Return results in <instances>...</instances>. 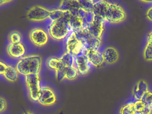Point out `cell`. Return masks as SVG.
<instances>
[{
  "mask_svg": "<svg viewBox=\"0 0 152 114\" xmlns=\"http://www.w3.org/2000/svg\"><path fill=\"white\" fill-rule=\"evenodd\" d=\"M93 12L96 16L102 18L105 21L118 23L123 21L126 14L121 6L106 1H95Z\"/></svg>",
  "mask_w": 152,
  "mask_h": 114,
  "instance_id": "cell-1",
  "label": "cell"
},
{
  "mask_svg": "<svg viewBox=\"0 0 152 114\" xmlns=\"http://www.w3.org/2000/svg\"><path fill=\"white\" fill-rule=\"evenodd\" d=\"M42 63V58L39 55L32 54L20 59L16 68L18 73L25 76L31 74L40 75Z\"/></svg>",
  "mask_w": 152,
  "mask_h": 114,
  "instance_id": "cell-2",
  "label": "cell"
},
{
  "mask_svg": "<svg viewBox=\"0 0 152 114\" xmlns=\"http://www.w3.org/2000/svg\"><path fill=\"white\" fill-rule=\"evenodd\" d=\"M66 16L50 22L48 28V33L52 39L58 41L63 40L71 33Z\"/></svg>",
  "mask_w": 152,
  "mask_h": 114,
  "instance_id": "cell-3",
  "label": "cell"
},
{
  "mask_svg": "<svg viewBox=\"0 0 152 114\" xmlns=\"http://www.w3.org/2000/svg\"><path fill=\"white\" fill-rule=\"evenodd\" d=\"M25 80L29 98L32 101L38 102L42 87L40 75H27L25 76Z\"/></svg>",
  "mask_w": 152,
  "mask_h": 114,
  "instance_id": "cell-4",
  "label": "cell"
},
{
  "mask_svg": "<svg viewBox=\"0 0 152 114\" xmlns=\"http://www.w3.org/2000/svg\"><path fill=\"white\" fill-rule=\"evenodd\" d=\"M66 52L74 56L81 54H86L88 51L82 42L78 38L75 32L70 33L66 41Z\"/></svg>",
  "mask_w": 152,
  "mask_h": 114,
  "instance_id": "cell-5",
  "label": "cell"
},
{
  "mask_svg": "<svg viewBox=\"0 0 152 114\" xmlns=\"http://www.w3.org/2000/svg\"><path fill=\"white\" fill-rule=\"evenodd\" d=\"M79 40L83 44L87 50H98L100 46L101 38H96L91 35L87 28L75 32Z\"/></svg>",
  "mask_w": 152,
  "mask_h": 114,
  "instance_id": "cell-6",
  "label": "cell"
},
{
  "mask_svg": "<svg viewBox=\"0 0 152 114\" xmlns=\"http://www.w3.org/2000/svg\"><path fill=\"white\" fill-rule=\"evenodd\" d=\"M50 11L42 5H36L31 7L26 12V18L32 21H42L49 19Z\"/></svg>",
  "mask_w": 152,
  "mask_h": 114,
  "instance_id": "cell-7",
  "label": "cell"
},
{
  "mask_svg": "<svg viewBox=\"0 0 152 114\" xmlns=\"http://www.w3.org/2000/svg\"><path fill=\"white\" fill-rule=\"evenodd\" d=\"M29 38L31 42L37 47L44 46L48 43L49 35L46 30L39 27L34 28L29 33Z\"/></svg>",
  "mask_w": 152,
  "mask_h": 114,
  "instance_id": "cell-8",
  "label": "cell"
},
{
  "mask_svg": "<svg viewBox=\"0 0 152 114\" xmlns=\"http://www.w3.org/2000/svg\"><path fill=\"white\" fill-rule=\"evenodd\" d=\"M57 101V96L53 89L47 86H42L38 102L42 106H52Z\"/></svg>",
  "mask_w": 152,
  "mask_h": 114,
  "instance_id": "cell-9",
  "label": "cell"
},
{
  "mask_svg": "<svg viewBox=\"0 0 152 114\" xmlns=\"http://www.w3.org/2000/svg\"><path fill=\"white\" fill-rule=\"evenodd\" d=\"M104 22L102 18L95 15L94 20L88 25L87 29L91 35L96 38H101L104 31Z\"/></svg>",
  "mask_w": 152,
  "mask_h": 114,
  "instance_id": "cell-10",
  "label": "cell"
},
{
  "mask_svg": "<svg viewBox=\"0 0 152 114\" xmlns=\"http://www.w3.org/2000/svg\"><path fill=\"white\" fill-rule=\"evenodd\" d=\"M75 64L81 75H85L89 73L91 68V64L88 58L84 54L75 56Z\"/></svg>",
  "mask_w": 152,
  "mask_h": 114,
  "instance_id": "cell-11",
  "label": "cell"
},
{
  "mask_svg": "<svg viewBox=\"0 0 152 114\" xmlns=\"http://www.w3.org/2000/svg\"><path fill=\"white\" fill-rule=\"evenodd\" d=\"M71 33L77 32L84 28H87L84 19L78 16L70 13L66 17Z\"/></svg>",
  "mask_w": 152,
  "mask_h": 114,
  "instance_id": "cell-12",
  "label": "cell"
},
{
  "mask_svg": "<svg viewBox=\"0 0 152 114\" xmlns=\"http://www.w3.org/2000/svg\"><path fill=\"white\" fill-rule=\"evenodd\" d=\"M7 52L11 58L21 59L25 54V47L22 43H10L7 47Z\"/></svg>",
  "mask_w": 152,
  "mask_h": 114,
  "instance_id": "cell-13",
  "label": "cell"
},
{
  "mask_svg": "<svg viewBox=\"0 0 152 114\" xmlns=\"http://www.w3.org/2000/svg\"><path fill=\"white\" fill-rule=\"evenodd\" d=\"M79 0H66L62 1L59 4V9L69 11L72 15L78 16L81 9Z\"/></svg>",
  "mask_w": 152,
  "mask_h": 114,
  "instance_id": "cell-14",
  "label": "cell"
},
{
  "mask_svg": "<svg viewBox=\"0 0 152 114\" xmlns=\"http://www.w3.org/2000/svg\"><path fill=\"white\" fill-rule=\"evenodd\" d=\"M148 91H149L148 83L145 80L140 79L134 86L132 92L133 97L136 100H142L144 95Z\"/></svg>",
  "mask_w": 152,
  "mask_h": 114,
  "instance_id": "cell-15",
  "label": "cell"
},
{
  "mask_svg": "<svg viewBox=\"0 0 152 114\" xmlns=\"http://www.w3.org/2000/svg\"><path fill=\"white\" fill-rule=\"evenodd\" d=\"M85 55L88 58L90 64L94 66H99L105 62L103 53L99 52L98 50H88Z\"/></svg>",
  "mask_w": 152,
  "mask_h": 114,
  "instance_id": "cell-16",
  "label": "cell"
},
{
  "mask_svg": "<svg viewBox=\"0 0 152 114\" xmlns=\"http://www.w3.org/2000/svg\"><path fill=\"white\" fill-rule=\"evenodd\" d=\"M102 53L104 61L107 64H114L117 62L119 58V52L115 48L112 46L106 48Z\"/></svg>",
  "mask_w": 152,
  "mask_h": 114,
  "instance_id": "cell-17",
  "label": "cell"
},
{
  "mask_svg": "<svg viewBox=\"0 0 152 114\" xmlns=\"http://www.w3.org/2000/svg\"><path fill=\"white\" fill-rule=\"evenodd\" d=\"M47 65L48 68L56 72L62 70L65 68L60 58L54 56L48 58Z\"/></svg>",
  "mask_w": 152,
  "mask_h": 114,
  "instance_id": "cell-18",
  "label": "cell"
},
{
  "mask_svg": "<svg viewBox=\"0 0 152 114\" xmlns=\"http://www.w3.org/2000/svg\"><path fill=\"white\" fill-rule=\"evenodd\" d=\"M134 108L137 114H152V107L146 104L141 100L133 102Z\"/></svg>",
  "mask_w": 152,
  "mask_h": 114,
  "instance_id": "cell-19",
  "label": "cell"
},
{
  "mask_svg": "<svg viewBox=\"0 0 152 114\" xmlns=\"http://www.w3.org/2000/svg\"><path fill=\"white\" fill-rule=\"evenodd\" d=\"M18 73L16 68L8 65L3 76L7 81L13 83L17 81L18 77Z\"/></svg>",
  "mask_w": 152,
  "mask_h": 114,
  "instance_id": "cell-20",
  "label": "cell"
},
{
  "mask_svg": "<svg viewBox=\"0 0 152 114\" xmlns=\"http://www.w3.org/2000/svg\"><path fill=\"white\" fill-rule=\"evenodd\" d=\"M70 13H71V12L69 11L65 10L60 9L53 10L50 11V16L49 19L51 21H55L66 17Z\"/></svg>",
  "mask_w": 152,
  "mask_h": 114,
  "instance_id": "cell-21",
  "label": "cell"
},
{
  "mask_svg": "<svg viewBox=\"0 0 152 114\" xmlns=\"http://www.w3.org/2000/svg\"><path fill=\"white\" fill-rule=\"evenodd\" d=\"M59 58L65 68L69 67L75 65L74 56L67 52L64 53Z\"/></svg>",
  "mask_w": 152,
  "mask_h": 114,
  "instance_id": "cell-22",
  "label": "cell"
},
{
  "mask_svg": "<svg viewBox=\"0 0 152 114\" xmlns=\"http://www.w3.org/2000/svg\"><path fill=\"white\" fill-rule=\"evenodd\" d=\"M65 79L69 80H74L78 77L80 74L75 65L72 66L65 68Z\"/></svg>",
  "mask_w": 152,
  "mask_h": 114,
  "instance_id": "cell-23",
  "label": "cell"
},
{
  "mask_svg": "<svg viewBox=\"0 0 152 114\" xmlns=\"http://www.w3.org/2000/svg\"><path fill=\"white\" fill-rule=\"evenodd\" d=\"M120 114H137L133 102H128L122 106L119 111Z\"/></svg>",
  "mask_w": 152,
  "mask_h": 114,
  "instance_id": "cell-24",
  "label": "cell"
},
{
  "mask_svg": "<svg viewBox=\"0 0 152 114\" xmlns=\"http://www.w3.org/2000/svg\"><path fill=\"white\" fill-rule=\"evenodd\" d=\"M8 40L10 43L18 44L22 43V35L16 30L12 31L9 35Z\"/></svg>",
  "mask_w": 152,
  "mask_h": 114,
  "instance_id": "cell-25",
  "label": "cell"
},
{
  "mask_svg": "<svg viewBox=\"0 0 152 114\" xmlns=\"http://www.w3.org/2000/svg\"><path fill=\"white\" fill-rule=\"evenodd\" d=\"M81 8L87 12H93V6L95 1L79 0Z\"/></svg>",
  "mask_w": 152,
  "mask_h": 114,
  "instance_id": "cell-26",
  "label": "cell"
},
{
  "mask_svg": "<svg viewBox=\"0 0 152 114\" xmlns=\"http://www.w3.org/2000/svg\"><path fill=\"white\" fill-rule=\"evenodd\" d=\"M144 58L148 61H152V45L147 43L145 47L143 53Z\"/></svg>",
  "mask_w": 152,
  "mask_h": 114,
  "instance_id": "cell-27",
  "label": "cell"
},
{
  "mask_svg": "<svg viewBox=\"0 0 152 114\" xmlns=\"http://www.w3.org/2000/svg\"><path fill=\"white\" fill-rule=\"evenodd\" d=\"M142 100L147 105L152 107V92L148 91L144 95Z\"/></svg>",
  "mask_w": 152,
  "mask_h": 114,
  "instance_id": "cell-28",
  "label": "cell"
},
{
  "mask_svg": "<svg viewBox=\"0 0 152 114\" xmlns=\"http://www.w3.org/2000/svg\"><path fill=\"white\" fill-rule=\"evenodd\" d=\"M0 101H1V112H4L7 109V102L6 99L2 97H1L0 98Z\"/></svg>",
  "mask_w": 152,
  "mask_h": 114,
  "instance_id": "cell-29",
  "label": "cell"
},
{
  "mask_svg": "<svg viewBox=\"0 0 152 114\" xmlns=\"http://www.w3.org/2000/svg\"><path fill=\"white\" fill-rule=\"evenodd\" d=\"M0 66H1V68H0V74L1 75H3L6 68L7 67L8 64H6L4 62L2 61H0Z\"/></svg>",
  "mask_w": 152,
  "mask_h": 114,
  "instance_id": "cell-30",
  "label": "cell"
},
{
  "mask_svg": "<svg viewBox=\"0 0 152 114\" xmlns=\"http://www.w3.org/2000/svg\"><path fill=\"white\" fill-rule=\"evenodd\" d=\"M146 16L148 19L152 21V7L148 10L146 12Z\"/></svg>",
  "mask_w": 152,
  "mask_h": 114,
  "instance_id": "cell-31",
  "label": "cell"
},
{
  "mask_svg": "<svg viewBox=\"0 0 152 114\" xmlns=\"http://www.w3.org/2000/svg\"><path fill=\"white\" fill-rule=\"evenodd\" d=\"M148 43L152 45V32L148 34Z\"/></svg>",
  "mask_w": 152,
  "mask_h": 114,
  "instance_id": "cell-32",
  "label": "cell"
},
{
  "mask_svg": "<svg viewBox=\"0 0 152 114\" xmlns=\"http://www.w3.org/2000/svg\"><path fill=\"white\" fill-rule=\"evenodd\" d=\"M12 1H9V0H6V1H0V3L1 5L2 4H5L6 3H8Z\"/></svg>",
  "mask_w": 152,
  "mask_h": 114,
  "instance_id": "cell-33",
  "label": "cell"
},
{
  "mask_svg": "<svg viewBox=\"0 0 152 114\" xmlns=\"http://www.w3.org/2000/svg\"><path fill=\"white\" fill-rule=\"evenodd\" d=\"M23 114H34L33 113H32L31 111H26V112H24L23 113Z\"/></svg>",
  "mask_w": 152,
  "mask_h": 114,
  "instance_id": "cell-34",
  "label": "cell"
},
{
  "mask_svg": "<svg viewBox=\"0 0 152 114\" xmlns=\"http://www.w3.org/2000/svg\"></svg>",
  "mask_w": 152,
  "mask_h": 114,
  "instance_id": "cell-35",
  "label": "cell"
}]
</instances>
